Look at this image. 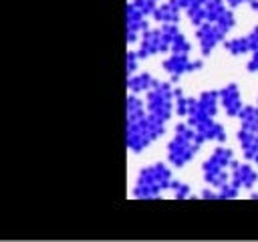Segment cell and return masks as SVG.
Returning a JSON list of instances; mask_svg holds the SVG:
<instances>
[{
    "mask_svg": "<svg viewBox=\"0 0 258 242\" xmlns=\"http://www.w3.org/2000/svg\"><path fill=\"white\" fill-rule=\"evenodd\" d=\"M165 48H171V38L167 36V32L161 28V30H153V32H147L141 40V50H139V56H149L153 52H161Z\"/></svg>",
    "mask_w": 258,
    "mask_h": 242,
    "instance_id": "8992f818",
    "label": "cell"
},
{
    "mask_svg": "<svg viewBox=\"0 0 258 242\" xmlns=\"http://www.w3.org/2000/svg\"><path fill=\"white\" fill-rule=\"evenodd\" d=\"M204 139L198 135L194 125H177L175 129V137L169 143V159L173 165H183L187 159L194 157V153L198 151V145Z\"/></svg>",
    "mask_w": 258,
    "mask_h": 242,
    "instance_id": "6da1fadb",
    "label": "cell"
},
{
    "mask_svg": "<svg viewBox=\"0 0 258 242\" xmlns=\"http://www.w3.org/2000/svg\"><path fill=\"white\" fill-rule=\"evenodd\" d=\"M171 188H173V192H175L177 198H185L189 194V188L185 184H181V182H171Z\"/></svg>",
    "mask_w": 258,
    "mask_h": 242,
    "instance_id": "5bb4252c",
    "label": "cell"
},
{
    "mask_svg": "<svg viewBox=\"0 0 258 242\" xmlns=\"http://www.w3.org/2000/svg\"><path fill=\"white\" fill-rule=\"evenodd\" d=\"M244 2H248V0H228L230 6H238V4H244Z\"/></svg>",
    "mask_w": 258,
    "mask_h": 242,
    "instance_id": "e0dca14e",
    "label": "cell"
},
{
    "mask_svg": "<svg viewBox=\"0 0 258 242\" xmlns=\"http://www.w3.org/2000/svg\"><path fill=\"white\" fill-rule=\"evenodd\" d=\"M153 16H155L157 20L165 22V24H173V22H177V16H179V6H177L173 0H169V2L161 4L159 8H155V10H153Z\"/></svg>",
    "mask_w": 258,
    "mask_h": 242,
    "instance_id": "8fae6325",
    "label": "cell"
},
{
    "mask_svg": "<svg viewBox=\"0 0 258 242\" xmlns=\"http://www.w3.org/2000/svg\"><path fill=\"white\" fill-rule=\"evenodd\" d=\"M175 91L167 85V83H155L149 89V97H147V107H149V117L165 123L171 115V103H173Z\"/></svg>",
    "mask_w": 258,
    "mask_h": 242,
    "instance_id": "3957f363",
    "label": "cell"
},
{
    "mask_svg": "<svg viewBox=\"0 0 258 242\" xmlns=\"http://www.w3.org/2000/svg\"><path fill=\"white\" fill-rule=\"evenodd\" d=\"M224 34H226V30L216 22L200 24L198 26V38H200V44H202V52L208 54L220 40H224Z\"/></svg>",
    "mask_w": 258,
    "mask_h": 242,
    "instance_id": "5b68a950",
    "label": "cell"
},
{
    "mask_svg": "<svg viewBox=\"0 0 258 242\" xmlns=\"http://www.w3.org/2000/svg\"><path fill=\"white\" fill-rule=\"evenodd\" d=\"M163 67H165V71H167L173 79H177L181 73H187V71H196V69H200V67H202V63H200V60L189 63L187 54H175V52H173V56H171V58H167V60L163 63Z\"/></svg>",
    "mask_w": 258,
    "mask_h": 242,
    "instance_id": "52a82bcc",
    "label": "cell"
},
{
    "mask_svg": "<svg viewBox=\"0 0 258 242\" xmlns=\"http://www.w3.org/2000/svg\"><path fill=\"white\" fill-rule=\"evenodd\" d=\"M226 48L232 52V54H242L246 50H250V40L248 36H242V38H232L226 42Z\"/></svg>",
    "mask_w": 258,
    "mask_h": 242,
    "instance_id": "4fadbf2b",
    "label": "cell"
},
{
    "mask_svg": "<svg viewBox=\"0 0 258 242\" xmlns=\"http://www.w3.org/2000/svg\"><path fill=\"white\" fill-rule=\"evenodd\" d=\"M173 2H175L179 8H185V10H187V8H191V6H194L198 0H173Z\"/></svg>",
    "mask_w": 258,
    "mask_h": 242,
    "instance_id": "2e32d148",
    "label": "cell"
},
{
    "mask_svg": "<svg viewBox=\"0 0 258 242\" xmlns=\"http://www.w3.org/2000/svg\"><path fill=\"white\" fill-rule=\"evenodd\" d=\"M137 58H139V52H129L127 54V71L133 73L137 69Z\"/></svg>",
    "mask_w": 258,
    "mask_h": 242,
    "instance_id": "9a60e30c",
    "label": "cell"
},
{
    "mask_svg": "<svg viewBox=\"0 0 258 242\" xmlns=\"http://www.w3.org/2000/svg\"><path fill=\"white\" fill-rule=\"evenodd\" d=\"M165 188H171V173L165 165L155 163L141 171L139 182L135 186V196L137 198H155Z\"/></svg>",
    "mask_w": 258,
    "mask_h": 242,
    "instance_id": "7a4b0ae2",
    "label": "cell"
},
{
    "mask_svg": "<svg viewBox=\"0 0 258 242\" xmlns=\"http://www.w3.org/2000/svg\"><path fill=\"white\" fill-rule=\"evenodd\" d=\"M256 177H258L256 171L248 163H242L240 165V163H234L232 161V184L236 188H250Z\"/></svg>",
    "mask_w": 258,
    "mask_h": 242,
    "instance_id": "ba28073f",
    "label": "cell"
},
{
    "mask_svg": "<svg viewBox=\"0 0 258 242\" xmlns=\"http://www.w3.org/2000/svg\"><path fill=\"white\" fill-rule=\"evenodd\" d=\"M143 12H139L133 4L127 6V40L133 42L137 38V34L141 30H145V20H143Z\"/></svg>",
    "mask_w": 258,
    "mask_h": 242,
    "instance_id": "9c48e42d",
    "label": "cell"
},
{
    "mask_svg": "<svg viewBox=\"0 0 258 242\" xmlns=\"http://www.w3.org/2000/svg\"><path fill=\"white\" fill-rule=\"evenodd\" d=\"M157 81L153 79V77H149V75H137V77H133V79H129V89L133 91V93H141V91H147V89H151L153 85H155Z\"/></svg>",
    "mask_w": 258,
    "mask_h": 242,
    "instance_id": "7c38bea8",
    "label": "cell"
},
{
    "mask_svg": "<svg viewBox=\"0 0 258 242\" xmlns=\"http://www.w3.org/2000/svg\"><path fill=\"white\" fill-rule=\"evenodd\" d=\"M228 165H232V151H230V149H224V147L216 149V151L212 153V157L204 163L206 179H208L212 186H216V188L224 186V184L228 182V173H226V167H228Z\"/></svg>",
    "mask_w": 258,
    "mask_h": 242,
    "instance_id": "277c9868",
    "label": "cell"
},
{
    "mask_svg": "<svg viewBox=\"0 0 258 242\" xmlns=\"http://www.w3.org/2000/svg\"><path fill=\"white\" fill-rule=\"evenodd\" d=\"M220 97H222V105L226 109L228 115H238L242 111V103H240V93H238V87L236 85H228L226 89L220 91Z\"/></svg>",
    "mask_w": 258,
    "mask_h": 242,
    "instance_id": "30bf717a",
    "label": "cell"
}]
</instances>
